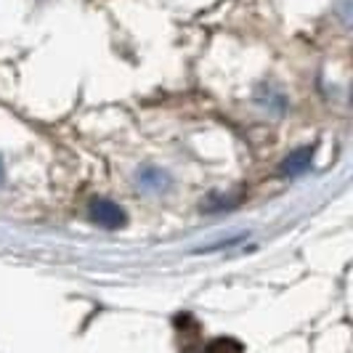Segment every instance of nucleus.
I'll return each instance as SVG.
<instances>
[{"label":"nucleus","instance_id":"obj_3","mask_svg":"<svg viewBox=\"0 0 353 353\" xmlns=\"http://www.w3.org/2000/svg\"><path fill=\"white\" fill-rule=\"evenodd\" d=\"M173 183V178L168 170L154 168V165H146L141 170H136V186L146 192V194H159V192H168Z\"/></svg>","mask_w":353,"mask_h":353},{"label":"nucleus","instance_id":"obj_6","mask_svg":"<svg viewBox=\"0 0 353 353\" xmlns=\"http://www.w3.org/2000/svg\"><path fill=\"white\" fill-rule=\"evenodd\" d=\"M245 236L239 234V236H231V239H223V242H215V245H210V248H202V250H196V252H212V250H229V248H234V245H239Z\"/></svg>","mask_w":353,"mask_h":353},{"label":"nucleus","instance_id":"obj_7","mask_svg":"<svg viewBox=\"0 0 353 353\" xmlns=\"http://www.w3.org/2000/svg\"><path fill=\"white\" fill-rule=\"evenodd\" d=\"M6 183V168H3V159H0V186Z\"/></svg>","mask_w":353,"mask_h":353},{"label":"nucleus","instance_id":"obj_2","mask_svg":"<svg viewBox=\"0 0 353 353\" xmlns=\"http://www.w3.org/2000/svg\"><path fill=\"white\" fill-rule=\"evenodd\" d=\"M314 154H316V143H305L298 146L295 152H290L279 165V176L284 178H298L305 176L311 168H314Z\"/></svg>","mask_w":353,"mask_h":353},{"label":"nucleus","instance_id":"obj_4","mask_svg":"<svg viewBox=\"0 0 353 353\" xmlns=\"http://www.w3.org/2000/svg\"><path fill=\"white\" fill-rule=\"evenodd\" d=\"M258 104L265 106V109H271V112H276V114H284V112H287V99H284V93H279L274 85H263V88L258 90Z\"/></svg>","mask_w":353,"mask_h":353},{"label":"nucleus","instance_id":"obj_5","mask_svg":"<svg viewBox=\"0 0 353 353\" xmlns=\"http://www.w3.org/2000/svg\"><path fill=\"white\" fill-rule=\"evenodd\" d=\"M202 353H245V345L236 337H215L202 348Z\"/></svg>","mask_w":353,"mask_h":353},{"label":"nucleus","instance_id":"obj_1","mask_svg":"<svg viewBox=\"0 0 353 353\" xmlns=\"http://www.w3.org/2000/svg\"><path fill=\"white\" fill-rule=\"evenodd\" d=\"M90 221L106 231H117L125 226V210L112 199H93L90 202Z\"/></svg>","mask_w":353,"mask_h":353}]
</instances>
